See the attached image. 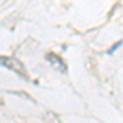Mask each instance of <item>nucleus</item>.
Listing matches in <instances>:
<instances>
[{"label": "nucleus", "mask_w": 123, "mask_h": 123, "mask_svg": "<svg viewBox=\"0 0 123 123\" xmlns=\"http://www.w3.org/2000/svg\"><path fill=\"white\" fill-rule=\"evenodd\" d=\"M46 61L54 67L56 71H59V72H66V71H67L66 62L61 59V56H57L56 53H48V54H46Z\"/></svg>", "instance_id": "f03ea898"}, {"label": "nucleus", "mask_w": 123, "mask_h": 123, "mask_svg": "<svg viewBox=\"0 0 123 123\" xmlns=\"http://www.w3.org/2000/svg\"><path fill=\"white\" fill-rule=\"evenodd\" d=\"M0 64L3 67H7V69H10V71L20 74V76H23L25 79H28L26 72H25V67H23V64L20 62L18 59H13V57H0Z\"/></svg>", "instance_id": "f257e3e1"}, {"label": "nucleus", "mask_w": 123, "mask_h": 123, "mask_svg": "<svg viewBox=\"0 0 123 123\" xmlns=\"http://www.w3.org/2000/svg\"><path fill=\"white\" fill-rule=\"evenodd\" d=\"M120 46H122V43H117V44H115L113 48H110V51H108V53H113L115 49H118V48H120Z\"/></svg>", "instance_id": "7ed1b4c3"}]
</instances>
